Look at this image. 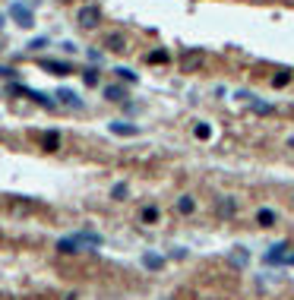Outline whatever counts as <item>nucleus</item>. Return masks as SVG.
<instances>
[{
  "instance_id": "obj_24",
  "label": "nucleus",
  "mask_w": 294,
  "mask_h": 300,
  "mask_svg": "<svg viewBox=\"0 0 294 300\" xmlns=\"http://www.w3.org/2000/svg\"><path fill=\"white\" fill-rule=\"evenodd\" d=\"M13 73H16L13 66H0V76H13Z\"/></svg>"
},
{
  "instance_id": "obj_18",
  "label": "nucleus",
  "mask_w": 294,
  "mask_h": 300,
  "mask_svg": "<svg viewBox=\"0 0 294 300\" xmlns=\"http://www.w3.org/2000/svg\"><path fill=\"white\" fill-rule=\"evenodd\" d=\"M288 82H291V73H288V70H282L278 76H272V85H278V89H282V85H288Z\"/></svg>"
},
{
  "instance_id": "obj_17",
  "label": "nucleus",
  "mask_w": 294,
  "mask_h": 300,
  "mask_svg": "<svg viewBox=\"0 0 294 300\" xmlns=\"http://www.w3.org/2000/svg\"><path fill=\"white\" fill-rule=\"evenodd\" d=\"M143 221L146 224H155L158 221V209H155V205H146V209H143Z\"/></svg>"
},
{
  "instance_id": "obj_16",
  "label": "nucleus",
  "mask_w": 294,
  "mask_h": 300,
  "mask_svg": "<svg viewBox=\"0 0 294 300\" xmlns=\"http://www.w3.org/2000/svg\"><path fill=\"white\" fill-rule=\"evenodd\" d=\"M83 82H85V89H95V85H98V70H85Z\"/></svg>"
},
{
  "instance_id": "obj_15",
  "label": "nucleus",
  "mask_w": 294,
  "mask_h": 300,
  "mask_svg": "<svg viewBox=\"0 0 294 300\" xmlns=\"http://www.w3.org/2000/svg\"><path fill=\"white\" fill-rule=\"evenodd\" d=\"M57 98H60V104H70V108H79V98L73 95L70 89H60V95H57Z\"/></svg>"
},
{
  "instance_id": "obj_12",
  "label": "nucleus",
  "mask_w": 294,
  "mask_h": 300,
  "mask_svg": "<svg viewBox=\"0 0 294 300\" xmlns=\"http://www.w3.org/2000/svg\"><path fill=\"white\" fill-rule=\"evenodd\" d=\"M105 98H108V101H124L126 98L124 85H105Z\"/></svg>"
},
{
  "instance_id": "obj_22",
  "label": "nucleus",
  "mask_w": 294,
  "mask_h": 300,
  "mask_svg": "<svg viewBox=\"0 0 294 300\" xmlns=\"http://www.w3.org/2000/svg\"><path fill=\"white\" fill-rule=\"evenodd\" d=\"M193 133H196V139H209V136H212L209 123H196V130H193Z\"/></svg>"
},
{
  "instance_id": "obj_10",
  "label": "nucleus",
  "mask_w": 294,
  "mask_h": 300,
  "mask_svg": "<svg viewBox=\"0 0 294 300\" xmlns=\"http://www.w3.org/2000/svg\"><path fill=\"white\" fill-rule=\"evenodd\" d=\"M256 224H259V228H272V224H275V212H272V209H259L256 212Z\"/></svg>"
},
{
  "instance_id": "obj_8",
  "label": "nucleus",
  "mask_w": 294,
  "mask_h": 300,
  "mask_svg": "<svg viewBox=\"0 0 294 300\" xmlns=\"http://www.w3.org/2000/svg\"><path fill=\"white\" fill-rule=\"evenodd\" d=\"M285 250H288V243H275L269 253H266V262L275 265V262H285Z\"/></svg>"
},
{
  "instance_id": "obj_9",
  "label": "nucleus",
  "mask_w": 294,
  "mask_h": 300,
  "mask_svg": "<svg viewBox=\"0 0 294 300\" xmlns=\"http://www.w3.org/2000/svg\"><path fill=\"white\" fill-rule=\"evenodd\" d=\"M111 133H117V136H136V126L133 123H124V120H114V123H111Z\"/></svg>"
},
{
  "instance_id": "obj_7",
  "label": "nucleus",
  "mask_w": 294,
  "mask_h": 300,
  "mask_svg": "<svg viewBox=\"0 0 294 300\" xmlns=\"http://www.w3.org/2000/svg\"><path fill=\"white\" fill-rule=\"evenodd\" d=\"M57 250L63 253V256H73V253H79L83 246H79L76 237H63V240H57Z\"/></svg>"
},
{
  "instance_id": "obj_25",
  "label": "nucleus",
  "mask_w": 294,
  "mask_h": 300,
  "mask_svg": "<svg viewBox=\"0 0 294 300\" xmlns=\"http://www.w3.org/2000/svg\"><path fill=\"white\" fill-rule=\"evenodd\" d=\"M60 3H73V0H60Z\"/></svg>"
},
{
  "instance_id": "obj_21",
  "label": "nucleus",
  "mask_w": 294,
  "mask_h": 300,
  "mask_svg": "<svg viewBox=\"0 0 294 300\" xmlns=\"http://www.w3.org/2000/svg\"><path fill=\"white\" fill-rule=\"evenodd\" d=\"M114 73H117L120 79H126V82H136V73H133V70H126V66H117Z\"/></svg>"
},
{
  "instance_id": "obj_3",
  "label": "nucleus",
  "mask_w": 294,
  "mask_h": 300,
  "mask_svg": "<svg viewBox=\"0 0 294 300\" xmlns=\"http://www.w3.org/2000/svg\"><path fill=\"white\" fill-rule=\"evenodd\" d=\"M203 51H187L184 57H180V70L184 73H193V70H199V66H203Z\"/></svg>"
},
{
  "instance_id": "obj_13",
  "label": "nucleus",
  "mask_w": 294,
  "mask_h": 300,
  "mask_svg": "<svg viewBox=\"0 0 294 300\" xmlns=\"http://www.w3.org/2000/svg\"><path fill=\"white\" fill-rule=\"evenodd\" d=\"M143 265H146V269H152V272H158V269L165 265V259L155 256V253H146V256H143Z\"/></svg>"
},
{
  "instance_id": "obj_4",
  "label": "nucleus",
  "mask_w": 294,
  "mask_h": 300,
  "mask_svg": "<svg viewBox=\"0 0 294 300\" xmlns=\"http://www.w3.org/2000/svg\"><path fill=\"white\" fill-rule=\"evenodd\" d=\"M38 66L54 76H70V63H63V60H38Z\"/></svg>"
},
{
  "instance_id": "obj_6",
  "label": "nucleus",
  "mask_w": 294,
  "mask_h": 300,
  "mask_svg": "<svg viewBox=\"0 0 294 300\" xmlns=\"http://www.w3.org/2000/svg\"><path fill=\"white\" fill-rule=\"evenodd\" d=\"M42 149H44V152H57V149H60V133H57V130H48V133L42 136Z\"/></svg>"
},
{
  "instance_id": "obj_11",
  "label": "nucleus",
  "mask_w": 294,
  "mask_h": 300,
  "mask_svg": "<svg viewBox=\"0 0 294 300\" xmlns=\"http://www.w3.org/2000/svg\"><path fill=\"white\" fill-rule=\"evenodd\" d=\"M76 240H79V246H98V243H102V237L92 234V231H79Z\"/></svg>"
},
{
  "instance_id": "obj_2",
  "label": "nucleus",
  "mask_w": 294,
  "mask_h": 300,
  "mask_svg": "<svg viewBox=\"0 0 294 300\" xmlns=\"http://www.w3.org/2000/svg\"><path fill=\"white\" fill-rule=\"evenodd\" d=\"M10 16L16 19V25H22V29H32V25H35V16H32V10L25 3H10Z\"/></svg>"
},
{
  "instance_id": "obj_20",
  "label": "nucleus",
  "mask_w": 294,
  "mask_h": 300,
  "mask_svg": "<svg viewBox=\"0 0 294 300\" xmlns=\"http://www.w3.org/2000/svg\"><path fill=\"white\" fill-rule=\"evenodd\" d=\"M149 63H168V51H152Z\"/></svg>"
},
{
  "instance_id": "obj_5",
  "label": "nucleus",
  "mask_w": 294,
  "mask_h": 300,
  "mask_svg": "<svg viewBox=\"0 0 294 300\" xmlns=\"http://www.w3.org/2000/svg\"><path fill=\"white\" fill-rule=\"evenodd\" d=\"M105 48H108L111 54H126V51H130V48H126V38H124V35H117V32L105 38Z\"/></svg>"
},
{
  "instance_id": "obj_26",
  "label": "nucleus",
  "mask_w": 294,
  "mask_h": 300,
  "mask_svg": "<svg viewBox=\"0 0 294 300\" xmlns=\"http://www.w3.org/2000/svg\"><path fill=\"white\" fill-rule=\"evenodd\" d=\"M291 262H294V256H291Z\"/></svg>"
},
{
  "instance_id": "obj_1",
  "label": "nucleus",
  "mask_w": 294,
  "mask_h": 300,
  "mask_svg": "<svg viewBox=\"0 0 294 300\" xmlns=\"http://www.w3.org/2000/svg\"><path fill=\"white\" fill-rule=\"evenodd\" d=\"M76 22L83 25V29H95V25L102 22V10H98L95 3H85L83 10L76 13Z\"/></svg>"
},
{
  "instance_id": "obj_23",
  "label": "nucleus",
  "mask_w": 294,
  "mask_h": 300,
  "mask_svg": "<svg viewBox=\"0 0 294 300\" xmlns=\"http://www.w3.org/2000/svg\"><path fill=\"white\" fill-rule=\"evenodd\" d=\"M111 196H114V199H126V183H117L114 190H111Z\"/></svg>"
},
{
  "instance_id": "obj_19",
  "label": "nucleus",
  "mask_w": 294,
  "mask_h": 300,
  "mask_svg": "<svg viewBox=\"0 0 294 300\" xmlns=\"http://www.w3.org/2000/svg\"><path fill=\"white\" fill-rule=\"evenodd\" d=\"M250 104H253V111H256V114H272V104H266V101H253V95H250Z\"/></svg>"
},
{
  "instance_id": "obj_14",
  "label": "nucleus",
  "mask_w": 294,
  "mask_h": 300,
  "mask_svg": "<svg viewBox=\"0 0 294 300\" xmlns=\"http://www.w3.org/2000/svg\"><path fill=\"white\" fill-rule=\"evenodd\" d=\"M193 209H196V202H193V196H180V199H177V212H180V215H190Z\"/></svg>"
}]
</instances>
